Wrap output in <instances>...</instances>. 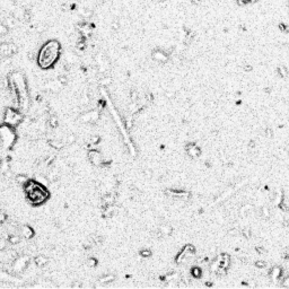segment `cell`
<instances>
[{
    "label": "cell",
    "mask_w": 289,
    "mask_h": 289,
    "mask_svg": "<svg viewBox=\"0 0 289 289\" xmlns=\"http://www.w3.org/2000/svg\"><path fill=\"white\" fill-rule=\"evenodd\" d=\"M8 33V27L5 23H0V36H5Z\"/></svg>",
    "instance_id": "obj_19"
},
{
    "label": "cell",
    "mask_w": 289,
    "mask_h": 289,
    "mask_svg": "<svg viewBox=\"0 0 289 289\" xmlns=\"http://www.w3.org/2000/svg\"><path fill=\"white\" fill-rule=\"evenodd\" d=\"M111 83H112V78L111 77H103L101 79V85L102 86H109V85H111Z\"/></svg>",
    "instance_id": "obj_20"
},
{
    "label": "cell",
    "mask_w": 289,
    "mask_h": 289,
    "mask_svg": "<svg viewBox=\"0 0 289 289\" xmlns=\"http://www.w3.org/2000/svg\"><path fill=\"white\" fill-rule=\"evenodd\" d=\"M49 124H50L51 128H56V127H58V124H59V120H58V118H56V116H54V115L50 116V119H49Z\"/></svg>",
    "instance_id": "obj_18"
},
{
    "label": "cell",
    "mask_w": 289,
    "mask_h": 289,
    "mask_svg": "<svg viewBox=\"0 0 289 289\" xmlns=\"http://www.w3.org/2000/svg\"><path fill=\"white\" fill-rule=\"evenodd\" d=\"M20 235L25 239H31L34 236V229L28 225H24L20 227Z\"/></svg>",
    "instance_id": "obj_8"
},
{
    "label": "cell",
    "mask_w": 289,
    "mask_h": 289,
    "mask_svg": "<svg viewBox=\"0 0 289 289\" xmlns=\"http://www.w3.org/2000/svg\"><path fill=\"white\" fill-rule=\"evenodd\" d=\"M86 264H87L88 267L89 268H94V267H96V264H97V260L95 258H89L87 260V262H86Z\"/></svg>",
    "instance_id": "obj_22"
},
{
    "label": "cell",
    "mask_w": 289,
    "mask_h": 289,
    "mask_svg": "<svg viewBox=\"0 0 289 289\" xmlns=\"http://www.w3.org/2000/svg\"><path fill=\"white\" fill-rule=\"evenodd\" d=\"M29 261H31V258L28 255H22V256H18L14 261L13 265H11V269L16 272H22L28 267L29 264Z\"/></svg>",
    "instance_id": "obj_4"
},
{
    "label": "cell",
    "mask_w": 289,
    "mask_h": 289,
    "mask_svg": "<svg viewBox=\"0 0 289 289\" xmlns=\"http://www.w3.org/2000/svg\"><path fill=\"white\" fill-rule=\"evenodd\" d=\"M60 51H61V45L58 41H47V43L43 44V47H41L40 52L38 54V65L44 70L52 68L56 63V61L59 60Z\"/></svg>",
    "instance_id": "obj_1"
},
{
    "label": "cell",
    "mask_w": 289,
    "mask_h": 289,
    "mask_svg": "<svg viewBox=\"0 0 289 289\" xmlns=\"http://www.w3.org/2000/svg\"><path fill=\"white\" fill-rule=\"evenodd\" d=\"M0 44H1V43H0Z\"/></svg>",
    "instance_id": "obj_32"
},
{
    "label": "cell",
    "mask_w": 289,
    "mask_h": 289,
    "mask_svg": "<svg viewBox=\"0 0 289 289\" xmlns=\"http://www.w3.org/2000/svg\"><path fill=\"white\" fill-rule=\"evenodd\" d=\"M81 15H83L84 18H90V17L93 16V11H92L90 9H85V10H83Z\"/></svg>",
    "instance_id": "obj_24"
},
{
    "label": "cell",
    "mask_w": 289,
    "mask_h": 289,
    "mask_svg": "<svg viewBox=\"0 0 289 289\" xmlns=\"http://www.w3.org/2000/svg\"><path fill=\"white\" fill-rule=\"evenodd\" d=\"M98 141H100V137H98V136L90 138V145H96Z\"/></svg>",
    "instance_id": "obj_26"
},
{
    "label": "cell",
    "mask_w": 289,
    "mask_h": 289,
    "mask_svg": "<svg viewBox=\"0 0 289 289\" xmlns=\"http://www.w3.org/2000/svg\"><path fill=\"white\" fill-rule=\"evenodd\" d=\"M172 230L173 229H172V227L169 225H163L159 228V233L162 234V235H165V236H168V235L172 234Z\"/></svg>",
    "instance_id": "obj_16"
},
{
    "label": "cell",
    "mask_w": 289,
    "mask_h": 289,
    "mask_svg": "<svg viewBox=\"0 0 289 289\" xmlns=\"http://www.w3.org/2000/svg\"><path fill=\"white\" fill-rule=\"evenodd\" d=\"M75 140H76L75 136H74V134H70V136H68V140H67V142H68V145H71V143L75 142Z\"/></svg>",
    "instance_id": "obj_27"
},
{
    "label": "cell",
    "mask_w": 289,
    "mask_h": 289,
    "mask_svg": "<svg viewBox=\"0 0 289 289\" xmlns=\"http://www.w3.org/2000/svg\"><path fill=\"white\" fill-rule=\"evenodd\" d=\"M152 59L155 60V61H158V62H166L167 61V54L164 52H162V51H155V52H152Z\"/></svg>",
    "instance_id": "obj_9"
},
{
    "label": "cell",
    "mask_w": 289,
    "mask_h": 289,
    "mask_svg": "<svg viewBox=\"0 0 289 289\" xmlns=\"http://www.w3.org/2000/svg\"><path fill=\"white\" fill-rule=\"evenodd\" d=\"M125 123H127V128H130L132 125V118L129 116V118L125 119Z\"/></svg>",
    "instance_id": "obj_28"
},
{
    "label": "cell",
    "mask_w": 289,
    "mask_h": 289,
    "mask_svg": "<svg viewBox=\"0 0 289 289\" xmlns=\"http://www.w3.org/2000/svg\"><path fill=\"white\" fill-rule=\"evenodd\" d=\"M23 120V115L17 111V110H14L11 107H8V109L5 111V115H3V121L5 123H7L10 127H14V125L19 124Z\"/></svg>",
    "instance_id": "obj_3"
},
{
    "label": "cell",
    "mask_w": 289,
    "mask_h": 289,
    "mask_svg": "<svg viewBox=\"0 0 289 289\" xmlns=\"http://www.w3.org/2000/svg\"><path fill=\"white\" fill-rule=\"evenodd\" d=\"M187 151L191 157H198V156H200L201 150H200V148L196 145H192L191 143V145H189L187 147Z\"/></svg>",
    "instance_id": "obj_11"
},
{
    "label": "cell",
    "mask_w": 289,
    "mask_h": 289,
    "mask_svg": "<svg viewBox=\"0 0 289 289\" xmlns=\"http://www.w3.org/2000/svg\"><path fill=\"white\" fill-rule=\"evenodd\" d=\"M49 145H50L52 148H54V149H62L63 147H65V142H62V141H59V140H50L49 141Z\"/></svg>",
    "instance_id": "obj_12"
},
{
    "label": "cell",
    "mask_w": 289,
    "mask_h": 289,
    "mask_svg": "<svg viewBox=\"0 0 289 289\" xmlns=\"http://www.w3.org/2000/svg\"><path fill=\"white\" fill-rule=\"evenodd\" d=\"M140 255H141L142 258H148V256L151 255V252H150V250H148V249H143V250L140 251Z\"/></svg>",
    "instance_id": "obj_25"
},
{
    "label": "cell",
    "mask_w": 289,
    "mask_h": 289,
    "mask_svg": "<svg viewBox=\"0 0 289 289\" xmlns=\"http://www.w3.org/2000/svg\"><path fill=\"white\" fill-rule=\"evenodd\" d=\"M88 159L90 160L92 164L96 165V166H101L103 164V157L101 155V152L97 151V150H90L88 152Z\"/></svg>",
    "instance_id": "obj_7"
},
{
    "label": "cell",
    "mask_w": 289,
    "mask_h": 289,
    "mask_svg": "<svg viewBox=\"0 0 289 289\" xmlns=\"http://www.w3.org/2000/svg\"><path fill=\"white\" fill-rule=\"evenodd\" d=\"M5 247H6V242H5L3 239H1V241H0V251L5 250Z\"/></svg>",
    "instance_id": "obj_29"
},
{
    "label": "cell",
    "mask_w": 289,
    "mask_h": 289,
    "mask_svg": "<svg viewBox=\"0 0 289 289\" xmlns=\"http://www.w3.org/2000/svg\"><path fill=\"white\" fill-rule=\"evenodd\" d=\"M18 52L17 45L13 43H1L0 44V56H10Z\"/></svg>",
    "instance_id": "obj_5"
},
{
    "label": "cell",
    "mask_w": 289,
    "mask_h": 289,
    "mask_svg": "<svg viewBox=\"0 0 289 289\" xmlns=\"http://www.w3.org/2000/svg\"><path fill=\"white\" fill-rule=\"evenodd\" d=\"M34 262L38 267L43 268L49 263V258L45 256L44 254H40V255H38V256H35L34 258Z\"/></svg>",
    "instance_id": "obj_10"
},
{
    "label": "cell",
    "mask_w": 289,
    "mask_h": 289,
    "mask_svg": "<svg viewBox=\"0 0 289 289\" xmlns=\"http://www.w3.org/2000/svg\"><path fill=\"white\" fill-rule=\"evenodd\" d=\"M58 80H59V84L63 85V86L68 84V77L65 75H60L59 78H58Z\"/></svg>",
    "instance_id": "obj_23"
},
{
    "label": "cell",
    "mask_w": 289,
    "mask_h": 289,
    "mask_svg": "<svg viewBox=\"0 0 289 289\" xmlns=\"http://www.w3.org/2000/svg\"><path fill=\"white\" fill-rule=\"evenodd\" d=\"M29 180L26 175H24V174H18V175H16V177H15V181L17 182L18 184H20V185H25L26 183H27V181Z\"/></svg>",
    "instance_id": "obj_13"
},
{
    "label": "cell",
    "mask_w": 289,
    "mask_h": 289,
    "mask_svg": "<svg viewBox=\"0 0 289 289\" xmlns=\"http://www.w3.org/2000/svg\"><path fill=\"white\" fill-rule=\"evenodd\" d=\"M114 279H115V276H113V274H105V276H103L100 278V282L105 285V283L112 282Z\"/></svg>",
    "instance_id": "obj_17"
},
{
    "label": "cell",
    "mask_w": 289,
    "mask_h": 289,
    "mask_svg": "<svg viewBox=\"0 0 289 289\" xmlns=\"http://www.w3.org/2000/svg\"><path fill=\"white\" fill-rule=\"evenodd\" d=\"M7 239H8L9 244H11V245H17V244H19V243H20V241H22V237L19 236V235H9Z\"/></svg>",
    "instance_id": "obj_14"
},
{
    "label": "cell",
    "mask_w": 289,
    "mask_h": 289,
    "mask_svg": "<svg viewBox=\"0 0 289 289\" xmlns=\"http://www.w3.org/2000/svg\"><path fill=\"white\" fill-rule=\"evenodd\" d=\"M113 202H114V196L111 194V193L103 196V203H104V207L113 205Z\"/></svg>",
    "instance_id": "obj_15"
},
{
    "label": "cell",
    "mask_w": 289,
    "mask_h": 289,
    "mask_svg": "<svg viewBox=\"0 0 289 289\" xmlns=\"http://www.w3.org/2000/svg\"><path fill=\"white\" fill-rule=\"evenodd\" d=\"M0 168H1V172H2L3 174H5L6 172L9 171V168H10L9 163H7V162H1V164H0Z\"/></svg>",
    "instance_id": "obj_21"
},
{
    "label": "cell",
    "mask_w": 289,
    "mask_h": 289,
    "mask_svg": "<svg viewBox=\"0 0 289 289\" xmlns=\"http://www.w3.org/2000/svg\"><path fill=\"white\" fill-rule=\"evenodd\" d=\"M1 162H2V160H1V159H0V164H1Z\"/></svg>",
    "instance_id": "obj_31"
},
{
    "label": "cell",
    "mask_w": 289,
    "mask_h": 289,
    "mask_svg": "<svg viewBox=\"0 0 289 289\" xmlns=\"http://www.w3.org/2000/svg\"><path fill=\"white\" fill-rule=\"evenodd\" d=\"M100 119V113L97 111H88L80 115V121L84 123H95Z\"/></svg>",
    "instance_id": "obj_6"
},
{
    "label": "cell",
    "mask_w": 289,
    "mask_h": 289,
    "mask_svg": "<svg viewBox=\"0 0 289 289\" xmlns=\"http://www.w3.org/2000/svg\"><path fill=\"white\" fill-rule=\"evenodd\" d=\"M24 189H25L28 201L33 205H42L43 202L47 201V199L50 196L49 191L43 187V184L38 183V181L28 180L27 183L24 185Z\"/></svg>",
    "instance_id": "obj_2"
},
{
    "label": "cell",
    "mask_w": 289,
    "mask_h": 289,
    "mask_svg": "<svg viewBox=\"0 0 289 289\" xmlns=\"http://www.w3.org/2000/svg\"><path fill=\"white\" fill-rule=\"evenodd\" d=\"M5 220H6V214H2V212H0V224H2Z\"/></svg>",
    "instance_id": "obj_30"
}]
</instances>
